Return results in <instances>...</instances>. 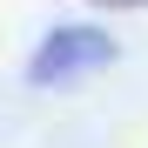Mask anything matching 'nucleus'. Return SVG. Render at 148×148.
I'll use <instances>...</instances> for the list:
<instances>
[{"label": "nucleus", "mask_w": 148, "mask_h": 148, "mask_svg": "<svg viewBox=\"0 0 148 148\" xmlns=\"http://www.w3.org/2000/svg\"><path fill=\"white\" fill-rule=\"evenodd\" d=\"M114 54H121V40L101 34V27H54V34L34 47L27 81H34V88H61V81H81V74L108 67Z\"/></svg>", "instance_id": "nucleus-1"}, {"label": "nucleus", "mask_w": 148, "mask_h": 148, "mask_svg": "<svg viewBox=\"0 0 148 148\" xmlns=\"http://www.w3.org/2000/svg\"><path fill=\"white\" fill-rule=\"evenodd\" d=\"M88 7H108L114 14V7H148V0H88Z\"/></svg>", "instance_id": "nucleus-2"}]
</instances>
